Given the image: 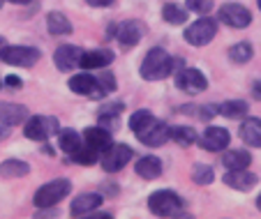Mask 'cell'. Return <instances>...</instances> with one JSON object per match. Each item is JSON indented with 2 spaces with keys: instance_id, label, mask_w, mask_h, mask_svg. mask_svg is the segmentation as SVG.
I'll return each instance as SVG.
<instances>
[{
  "instance_id": "60d3db41",
  "label": "cell",
  "mask_w": 261,
  "mask_h": 219,
  "mask_svg": "<svg viewBox=\"0 0 261 219\" xmlns=\"http://www.w3.org/2000/svg\"><path fill=\"white\" fill-rule=\"evenodd\" d=\"M256 208L261 210V194H259V199H256Z\"/></svg>"
},
{
  "instance_id": "7bdbcfd3",
  "label": "cell",
  "mask_w": 261,
  "mask_h": 219,
  "mask_svg": "<svg viewBox=\"0 0 261 219\" xmlns=\"http://www.w3.org/2000/svg\"><path fill=\"white\" fill-rule=\"evenodd\" d=\"M0 5H3V0H0Z\"/></svg>"
},
{
  "instance_id": "ab89813d",
  "label": "cell",
  "mask_w": 261,
  "mask_h": 219,
  "mask_svg": "<svg viewBox=\"0 0 261 219\" xmlns=\"http://www.w3.org/2000/svg\"><path fill=\"white\" fill-rule=\"evenodd\" d=\"M5 46H7V42H5V37H0V53L5 51Z\"/></svg>"
},
{
  "instance_id": "5b68a950",
  "label": "cell",
  "mask_w": 261,
  "mask_h": 219,
  "mask_svg": "<svg viewBox=\"0 0 261 219\" xmlns=\"http://www.w3.org/2000/svg\"><path fill=\"white\" fill-rule=\"evenodd\" d=\"M58 131H60L58 120L51 116H33L25 120V127H23L25 139H30V141H49Z\"/></svg>"
},
{
  "instance_id": "9a60e30c",
  "label": "cell",
  "mask_w": 261,
  "mask_h": 219,
  "mask_svg": "<svg viewBox=\"0 0 261 219\" xmlns=\"http://www.w3.org/2000/svg\"><path fill=\"white\" fill-rule=\"evenodd\" d=\"M99 205H102V194H97V191L79 194L72 201V205H69V214H72V217H84V214L97 210Z\"/></svg>"
},
{
  "instance_id": "d4e9b609",
  "label": "cell",
  "mask_w": 261,
  "mask_h": 219,
  "mask_svg": "<svg viewBox=\"0 0 261 219\" xmlns=\"http://www.w3.org/2000/svg\"><path fill=\"white\" fill-rule=\"evenodd\" d=\"M169 139L176 141L178 146L188 148V146H192V143L197 141V131H194L192 127H188V125H176V127L169 129Z\"/></svg>"
},
{
  "instance_id": "8992f818",
  "label": "cell",
  "mask_w": 261,
  "mask_h": 219,
  "mask_svg": "<svg viewBox=\"0 0 261 219\" xmlns=\"http://www.w3.org/2000/svg\"><path fill=\"white\" fill-rule=\"evenodd\" d=\"M215 35H217V23H215V19H211L208 14L197 19L194 23H190L188 28H185V39H188L192 46H206Z\"/></svg>"
},
{
  "instance_id": "8d00e7d4",
  "label": "cell",
  "mask_w": 261,
  "mask_h": 219,
  "mask_svg": "<svg viewBox=\"0 0 261 219\" xmlns=\"http://www.w3.org/2000/svg\"><path fill=\"white\" fill-rule=\"evenodd\" d=\"M252 95H254V99H261V81H254V86H252Z\"/></svg>"
},
{
  "instance_id": "cb8c5ba5",
  "label": "cell",
  "mask_w": 261,
  "mask_h": 219,
  "mask_svg": "<svg viewBox=\"0 0 261 219\" xmlns=\"http://www.w3.org/2000/svg\"><path fill=\"white\" fill-rule=\"evenodd\" d=\"M123 104L120 102H109V104H102V108H99L97 118L102 125L107 127H118V116L123 113Z\"/></svg>"
},
{
  "instance_id": "7c38bea8",
  "label": "cell",
  "mask_w": 261,
  "mask_h": 219,
  "mask_svg": "<svg viewBox=\"0 0 261 219\" xmlns=\"http://www.w3.org/2000/svg\"><path fill=\"white\" fill-rule=\"evenodd\" d=\"M229 143H231V136H229V131L222 129V127H208V129L203 131V136L199 139V146L208 152L227 150Z\"/></svg>"
},
{
  "instance_id": "e0dca14e",
  "label": "cell",
  "mask_w": 261,
  "mask_h": 219,
  "mask_svg": "<svg viewBox=\"0 0 261 219\" xmlns=\"http://www.w3.org/2000/svg\"><path fill=\"white\" fill-rule=\"evenodd\" d=\"M28 120V108L21 104H12V102H0V122L7 127H16L21 122Z\"/></svg>"
},
{
  "instance_id": "836d02e7",
  "label": "cell",
  "mask_w": 261,
  "mask_h": 219,
  "mask_svg": "<svg viewBox=\"0 0 261 219\" xmlns=\"http://www.w3.org/2000/svg\"><path fill=\"white\" fill-rule=\"evenodd\" d=\"M99 78V83H102V88H104V93H114L116 90V78L111 76V74H102V76H97Z\"/></svg>"
},
{
  "instance_id": "277c9868",
  "label": "cell",
  "mask_w": 261,
  "mask_h": 219,
  "mask_svg": "<svg viewBox=\"0 0 261 219\" xmlns=\"http://www.w3.org/2000/svg\"><path fill=\"white\" fill-rule=\"evenodd\" d=\"M69 191H72V182L65 180V178H58V180L46 182V185H42L40 189L35 191L33 203L37 205L40 210L54 208V205H58L63 199H67Z\"/></svg>"
},
{
  "instance_id": "f35d334b",
  "label": "cell",
  "mask_w": 261,
  "mask_h": 219,
  "mask_svg": "<svg viewBox=\"0 0 261 219\" xmlns=\"http://www.w3.org/2000/svg\"><path fill=\"white\" fill-rule=\"evenodd\" d=\"M5 3H14V5H28L33 0H5Z\"/></svg>"
},
{
  "instance_id": "44dd1931",
  "label": "cell",
  "mask_w": 261,
  "mask_h": 219,
  "mask_svg": "<svg viewBox=\"0 0 261 219\" xmlns=\"http://www.w3.org/2000/svg\"><path fill=\"white\" fill-rule=\"evenodd\" d=\"M241 139L250 148H261V120L259 118H245L241 125Z\"/></svg>"
},
{
  "instance_id": "d6a6232c",
  "label": "cell",
  "mask_w": 261,
  "mask_h": 219,
  "mask_svg": "<svg viewBox=\"0 0 261 219\" xmlns=\"http://www.w3.org/2000/svg\"><path fill=\"white\" fill-rule=\"evenodd\" d=\"M188 10L199 16H206L213 10V0H188Z\"/></svg>"
},
{
  "instance_id": "d6986e66",
  "label": "cell",
  "mask_w": 261,
  "mask_h": 219,
  "mask_svg": "<svg viewBox=\"0 0 261 219\" xmlns=\"http://www.w3.org/2000/svg\"><path fill=\"white\" fill-rule=\"evenodd\" d=\"M256 178L254 173H250L247 169H236V171H229L227 175H224V182H227L229 187H233V189H238V191H247V189H252V187L256 185Z\"/></svg>"
},
{
  "instance_id": "5bb4252c",
  "label": "cell",
  "mask_w": 261,
  "mask_h": 219,
  "mask_svg": "<svg viewBox=\"0 0 261 219\" xmlns=\"http://www.w3.org/2000/svg\"><path fill=\"white\" fill-rule=\"evenodd\" d=\"M84 143L102 155L104 150L111 148L114 141H111V131H109L107 127H88V129L84 131Z\"/></svg>"
},
{
  "instance_id": "4dcf8cb0",
  "label": "cell",
  "mask_w": 261,
  "mask_h": 219,
  "mask_svg": "<svg viewBox=\"0 0 261 219\" xmlns=\"http://www.w3.org/2000/svg\"><path fill=\"white\" fill-rule=\"evenodd\" d=\"M72 161H76V164H86V166H90V164H95V161H97V157H99V152H95L93 148H88L84 143V146L79 148V150L76 152H72Z\"/></svg>"
},
{
  "instance_id": "2e32d148",
  "label": "cell",
  "mask_w": 261,
  "mask_h": 219,
  "mask_svg": "<svg viewBox=\"0 0 261 219\" xmlns=\"http://www.w3.org/2000/svg\"><path fill=\"white\" fill-rule=\"evenodd\" d=\"M111 63H114V51L93 49V51H84V53H81L79 67H84V69H104Z\"/></svg>"
},
{
  "instance_id": "3957f363",
  "label": "cell",
  "mask_w": 261,
  "mask_h": 219,
  "mask_svg": "<svg viewBox=\"0 0 261 219\" xmlns=\"http://www.w3.org/2000/svg\"><path fill=\"white\" fill-rule=\"evenodd\" d=\"M148 208H150L153 214H158V217H185V212H182L185 210L182 199L176 191H169V189L155 191L148 199Z\"/></svg>"
},
{
  "instance_id": "7402d4cb",
  "label": "cell",
  "mask_w": 261,
  "mask_h": 219,
  "mask_svg": "<svg viewBox=\"0 0 261 219\" xmlns=\"http://www.w3.org/2000/svg\"><path fill=\"white\" fill-rule=\"evenodd\" d=\"M46 30H49L51 35H56V37L69 35L72 33V21L65 14H60V12H51V14L46 16Z\"/></svg>"
},
{
  "instance_id": "ba28073f",
  "label": "cell",
  "mask_w": 261,
  "mask_h": 219,
  "mask_svg": "<svg viewBox=\"0 0 261 219\" xmlns=\"http://www.w3.org/2000/svg\"><path fill=\"white\" fill-rule=\"evenodd\" d=\"M129 159H132V148L125 143H116V146L111 143V148L102 152V169L107 173H116V171L125 169Z\"/></svg>"
},
{
  "instance_id": "52a82bcc",
  "label": "cell",
  "mask_w": 261,
  "mask_h": 219,
  "mask_svg": "<svg viewBox=\"0 0 261 219\" xmlns=\"http://www.w3.org/2000/svg\"><path fill=\"white\" fill-rule=\"evenodd\" d=\"M40 58L42 53L37 49H33V46H10L7 44L5 51L0 53V60L12 65V67H33Z\"/></svg>"
},
{
  "instance_id": "7a4b0ae2",
  "label": "cell",
  "mask_w": 261,
  "mask_h": 219,
  "mask_svg": "<svg viewBox=\"0 0 261 219\" xmlns=\"http://www.w3.org/2000/svg\"><path fill=\"white\" fill-rule=\"evenodd\" d=\"M180 65V60H173L162 46H155L146 53L141 63V76L146 81H160V78H167L173 74V69Z\"/></svg>"
},
{
  "instance_id": "6da1fadb",
  "label": "cell",
  "mask_w": 261,
  "mask_h": 219,
  "mask_svg": "<svg viewBox=\"0 0 261 219\" xmlns=\"http://www.w3.org/2000/svg\"><path fill=\"white\" fill-rule=\"evenodd\" d=\"M129 129L137 134L139 141H141L143 146L158 148V146H164V143L169 141V129H171V127L160 122V120H155L153 113L141 108V111H137L132 118H129Z\"/></svg>"
},
{
  "instance_id": "30bf717a",
  "label": "cell",
  "mask_w": 261,
  "mask_h": 219,
  "mask_svg": "<svg viewBox=\"0 0 261 219\" xmlns=\"http://www.w3.org/2000/svg\"><path fill=\"white\" fill-rule=\"evenodd\" d=\"M176 86L180 88L185 95H199L208 88V78L194 67H182L180 72L176 74Z\"/></svg>"
},
{
  "instance_id": "74e56055",
  "label": "cell",
  "mask_w": 261,
  "mask_h": 219,
  "mask_svg": "<svg viewBox=\"0 0 261 219\" xmlns=\"http://www.w3.org/2000/svg\"><path fill=\"white\" fill-rule=\"evenodd\" d=\"M7 136H10V127H7V125H3V127H0V143L5 141Z\"/></svg>"
},
{
  "instance_id": "83f0119b",
  "label": "cell",
  "mask_w": 261,
  "mask_h": 219,
  "mask_svg": "<svg viewBox=\"0 0 261 219\" xmlns=\"http://www.w3.org/2000/svg\"><path fill=\"white\" fill-rule=\"evenodd\" d=\"M30 173V164L21 159H7L0 164V175L3 178H23V175Z\"/></svg>"
},
{
  "instance_id": "484cf974",
  "label": "cell",
  "mask_w": 261,
  "mask_h": 219,
  "mask_svg": "<svg viewBox=\"0 0 261 219\" xmlns=\"http://www.w3.org/2000/svg\"><path fill=\"white\" fill-rule=\"evenodd\" d=\"M217 111H220L224 118H233V120H238V118L247 116L250 104L243 102V99H229V102H224L222 106H217Z\"/></svg>"
},
{
  "instance_id": "4fadbf2b",
  "label": "cell",
  "mask_w": 261,
  "mask_h": 219,
  "mask_svg": "<svg viewBox=\"0 0 261 219\" xmlns=\"http://www.w3.org/2000/svg\"><path fill=\"white\" fill-rule=\"evenodd\" d=\"M81 53H84V51H81L79 46H72V44H63V46H58V49H56L54 63H56V67H58L60 72H72L74 67H79Z\"/></svg>"
},
{
  "instance_id": "1f68e13d",
  "label": "cell",
  "mask_w": 261,
  "mask_h": 219,
  "mask_svg": "<svg viewBox=\"0 0 261 219\" xmlns=\"http://www.w3.org/2000/svg\"><path fill=\"white\" fill-rule=\"evenodd\" d=\"M192 180L197 185H211L215 180V173H213V169L208 164H197L192 171Z\"/></svg>"
},
{
  "instance_id": "603a6c76",
  "label": "cell",
  "mask_w": 261,
  "mask_h": 219,
  "mask_svg": "<svg viewBox=\"0 0 261 219\" xmlns=\"http://www.w3.org/2000/svg\"><path fill=\"white\" fill-rule=\"evenodd\" d=\"M222 164L227 171H236V169H247L252 164V157L250 152L245 150H229L227 155L222 157Z\"/></svg>"
},
{
  "instance_id": "ffe728a7",
  "label": "cell",
  "mask_w": 261,
  "mask_h": 219,
  "mask_svg": "<svg viewBox=\"0 0 261 219\" xmlns=\"http://www.w3.org/2000/svg\"><path fill=\"white\" fill-rule=\"evenodd\" d=\"M134 171L141 175L143 180H158L160 175H162V161L153 155L141 157V159L137 161V166H134Z\"/></svg>"
},
{
  "instance_id": "d590c367",
  "label": "cell",
  "mask_w": 261,
  "mask_h": 219,
  "mask_svg": "<svg viewBox=\"0 0 261 219\" xmlns=\"http://www.w3.org/2000/svg\"><path fill=\"white\" fill-rule=\"evenodd\" d=\"M5 86L7 88H21V78L19 76H7L5 78Z\"/></svg>"
},
{
  "instance_id": "8fae6325",
  "label": "cell",
  "mask_w": 261,
  "mask_h": 219,
  "mask_svg": "<svg viewBox=\"0 0 261 219\" xmlns=\"http://www.w3.org/2000/svg\"><path fill=\"white\" fill-rule=\"evenodd\" d=\"M220 21L231 25V28H236V30H241V28H247V25L252 23V14L247 7L238 5V3H227V5L220 7Z\"/></svg>"
},
{
  "instance_id": "e575fe53",
  "label": "cell",
  "mask_w": 261,
  "mask_h": 219,
  "mask_svg": "<svg viewBox=\"0 0 261 219\" xmlns=\"http://www.w3.org/2000/svg\"><path fill=\"white\" fill-rule=\"evenodd\" d=\"M86 3L93 7H109V5H114L116 0H86Z\"/></svg>"
},
{
  "instance_id": "f1b7e54d",
  "label": "cell",
  "mask_w": 261,
  "mask_h": 219,
  "mask_svg": "<svg viewBox=\"0 0 261 219\" xmlns=\"http://www.w3.org/2000/svg\"><path fill=\"white\" fill-rule=\"evenodd\" d=\"M162 19L171 25H182L185 21H188V10L180 7V5H176V3H169V5L162 7Z\"/></svg>"
},
{
  "instance_id": "ac0fdd59",
  "label": "cell",
  "mask_w": 261,
  "mask_h": 219,
  "mask_svg": "<svg viewBox=\"0 0 261 219\" xmlns=\"http://www.w3.org/2000/svg\"><path fill=\"white\" fill-rule=\"evenodd\" d=\"M143 37V25L139 21H125L116 28V39H118L123 46H134L139 44Z\"/></svg>"
},
{
  "instance_id": "b9f144b4",
  "label": "cell",
  "mask_w": 261,
  "mask_h": 219,
  "mask_svg": "<svg viewBox=\"0 0 261 219\" xmlns=\"http://www.w3.org/2000/svg\"><path fill=\"white\" fill-rule=\"evenodd\" d=\"M259 10H261V0H259Z\"/></svg>"
},
{
  "instance_id": "f546056e",
  "label": "cell",
  "mask_w": 261,
  "mask_h": 219,
  "mask_svg": "<svg viewBox=\"0 0 261 219\" xmlns=\"http://www.w3.org/2000/svg\"><path fill=\"white\" fill-rule=\"evenodd\" d=\"M252 56H254V49H252L250 42H238L229 49V58H231V63H236V65L250 63Z\"/></svg>"
},
{
  "instance_id": "4316f807",
  "label": "cell",
  "mask_w": 261,
  "mask_h": 219,
  "mask_svg": "<svg viewBox=\"0 0 261 219\" xmlns=\"http://www.w3.org/2000/svg\"><path fill=\"white\" fill-rule=\"evenodd\" d=\"M58 146H60V150L63 152L72 155V152H76L84 143H81V136L74 129H60L58 131Z\"/></svg>"
},
{
  "instance_id": "9c48e42d",
  "label": "cell",
  "mask_w": 261,
  "mask_h": 219,
  "mask_svg": "<svg viewBox=\"0 0 261 219\" xmlns=\"http://www.w3.org/2000/svg\"><path fill=\"white\" fill-rule=\"evenodd\" d=\"M69 90L76 95H84V97L90 99H102L107 97L102 83H99L97 76H90V74H76V76L69 78Z\"/></svg>"
}]
</instances>
